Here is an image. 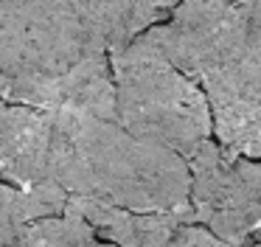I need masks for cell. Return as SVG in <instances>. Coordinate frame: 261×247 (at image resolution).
Wrapping results in <instances>:
<instances>
[{
    "mask_svg": "<svg viewBox=\"0 0 261 247\" xmlns=\"http://www.w3.org/2000/svg\"><path fill=\"white\" fill-rule=\"evenodd\" d=\"M107 42L110 54L169 17L180 0H68Z\"/></svg>",
    "mask_w": 261,
    "mask_h": 247,
    "instance_id": "ba28073f",
    "label": "cell"
},
{
    "mask_svg": "<svg viewBox=\"0 0 261 247\" xmlns=\"http://www.w3.org/2000/svg\"><path fill=\"white\" fill-rule=\"evenodd\" d=\"M236 3H250V0H236Z\"/></svg>",
    "mask_w": 261,
    "mask_h": 247,
    "instance_id": "5bb4252c",
    "label": "cell"
},
{
    "mask_svg": "<svg viewBox=\"0 0 261 247\" xmlns=\"http://www.w3.org/2000/svg\"><path fill=\"white\" fill-rule=\"evenodd\" d=\"M0 98L115 118L107 42L68 0H20L0 54Z\"/></svg>",
    "mask_w": 261,
    "mask_h": 247,
    "instance_id": "7a4b0ae2",
    "label": "cell"
},
{
    "mask_svg": "<svg viewBox=\"0 0 261 247\" xmlns=\"http://www.w3.org/2000/svg\"><path fill=\"white\" fill-rule=\"evenodd\" d=\"M48 183L68 196L126 211H186V157L129 135L115 118L82 110L51 112Z\"/></svg>",
    "mask_w": 261,
    "mask_h": 247,
    "instance_id": "6da1fadb",
    "label": "cell"
},
{
    "mask_svg": "<svg viewBox=\"0 0 261 247\" xmlns=\"http://www.w3.org/2000/svg\"><path fill=\"white\" fill-rule=\"evenodd\" d=\"M250 180H253L255 200H258V208H261V160H250Z\"/></svg>",
    "mask_w": 261,
    "mask_h": 247,
    "instance_id": "8fae6325",
    "label": "cell"
},
{
    "mask_svg": "<svg viewBox=\"0 0 261 247\" xmlns=\"http://www.w3.org/2000/svg\"><path fill=\"white\" fill-rule=\"evenodd\" d=\"M115 121L129 135L166 146L180 157L214 138L208 95L202 84L180 73L149 31L110 54Z\"/></svg>",
    "mask_w": 261,
    "mask_h": 247,
    "instance_id": "3957f363",
    "label": "cell"
},
{
    "mask_svg": "<svg viewBox=\"0 0 261 247\" xmlns=\"http://www.w3.org/2000/svg\"><path fill=\"white\" fill-rule=\"evenodd\" d=\"M96 241L98 236L93 225L68 202L62 213L25 222L12 247H93Z\"/></svg>",
    "mask_w": 261,
    "mask_h": 247,
    "instance_id": "9c48e42d",
    "label": "cell"
},
{
    "mask_svg": "<svg viewBox=\"0 0 261 247\" xmlns=\"http://www.w3.org/2000/svg\"><path fill=\"white\" fill-rule=\"evenodd\" d=\"M186 163L194 219L227 244H253L261 236V208L250 180V157L230 155L211 138L191 152Z\"/></svg>",
    "mask_w": 261,
    "mask_h": 247,
    "instance_id": "5b68a950",
    "label": "cell"
},
{
    "mask_svg": "<svg viewBox=\"0 0 261 247\" xmlns=\"http://www.w3.org/2000/svg\"><path fill=\"white\" fill-rule=\"evenodd\" d=\"M247 247H261V236H258V239L253 241V244H247Z\"/></svg>",
    "mask_w": 261,
    "mask_h": 247,
    "instance_id": "4fadbf2b",
    "label": "cell"
},
{
    "mask_svg": "<svg viewBox=\"0 0 261 247\" xmlns=\"http://www.w3.org/2000/svg\"><path fill=\"white\" fill-rule=\"evenodd\" d=\"M199 84L208 95L214 140L230 155L261 160V39L250 34L247 48Z\"/></svg>",
    "mask_w": 261,
    "mask_h": 247,
    "instance_id": "8992f818",
    "label": "cell"
},
{
    "mask_svg": "<svg viewBox=\"0 0 261 247\" xmlns=\"http://www.w3.org/2000/svg\"><path fill=\"white\" fill-rule=\"evenodd\" d=\"M51 110L0 98V177L12 188H40L48 183Z\"/></svg>",
    "mask_w": 261,
    "mask_h": 247,
    "instance_id": "52a82bcc",
    "label": "cell"
},
{
    "mask_svg": "<svg viewBox=\"0 0 261 247\" xmlns=\"http://www.w3.org/2000/svg\"><path fill=\"white\" fill-rule=\"evenodd\" d=\"M149 37L177 70L202 82L247 48L250 11L236 0H180Z\"/></svg>",
    "mask_w": 261,
    "mask_h": 247,
    "instance_id": "277c9868",
    "label": "cell"
},
{
    "mask_svg": "<svg viewBox=\"0 0 261 247\" xmlns=\"http://www.w3.org/2000/svg\"><path fill=\"white\" fill-rule=\"evenodd\" d=\"M9 194H12V185H9L6 180L0 177V205H3V202L9 200Z\"/></svg>",
    "mask_w": 261,
    "mask_h": 247,
    "instance_id": "7c38bea8",
    "label": "cell"
},
{
    "mask_svg": "<svg viewBox=\"0 0 261 247\" xmlns=\"http://www.w3.org/2000/svg\"><path fill=\"white\" fill-rule=\"evenodd\" d=\"M166 247H236V244L222 241L219 236H214L205 225H199L197 219H194V213H188V216L177 225V230L171 233V239L166 241Z\"/></svg>",
    "mask_w": 261,
    "mask_h": 247,
    "instance_id": "30bf717a",
    "label": "cell"
}]
</instances>
